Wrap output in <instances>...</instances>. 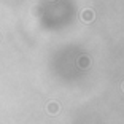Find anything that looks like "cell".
Listing matches in <instances>:
<instances>
[{"instance_id":"7a4b0ae2","label":"cell","mask_w":124,"mask_h":124,"mask_svg":"<svg viewBox=\"0 0 124 124\" xmlns=\"http://www.w3.org/2000/svg\"><path fill=\"white\" fill-rule=\"evenodd\" d=\"M78 65H80L81 69H88V67L91 65V61H89L88 56H81V57L78 59Z\"/></svg>"},{"instance_id":"277c9868","label":"cell","mask_w":124,"mask_h":124,"mask_svg":"<svg viewBox=\"0 0 124 124\" xmlns=\"http://www.w3.org/2000/svg\"><path fill=\"white\" fill-rule=\"evenodd\" d=\"M121 88H123V91H124V83H123V84H121Z\"/></svg>"},{"instance_id":"6da1fadb","label":"cell","mask_w":124,"mask_h":124,"mask_svg":"<svg viewBox=\"0 0 124 124\" xmlns=\"http://www.w3.org/2000/svg\"><path fill=\"white\" fill-rule=\"evenodd\" d=\"M80 18H81V21H84V22H91L92 19H94V11L92 10H83Z\"/></svg>"},{"instance_id":"3957f363","label":"cell","mask_w":124,"mask_h":124,"mask_svg":"<svg viewBox=\"0 0 124 124\" xmlns=\"http://www.w3.org/2000/svg\"><path fill=\"white\" fill-rule=\"evenodd\" d=\"M48 111H49L51 115H56L59 111V103H56V102L48 103Z\"/></svg>"}]
</instances>
